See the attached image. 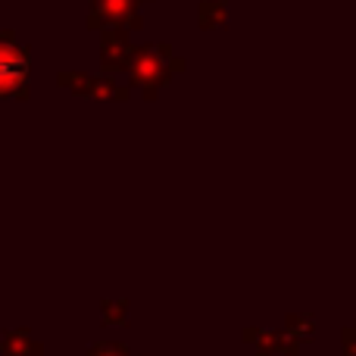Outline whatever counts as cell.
I'll list each match as a JSON object with an SVG mask.
<instances>
[{"instance_id":"obj_1","label":"cell","mask_w":356,"mask_h":356,"mask_svg":"<svg viewBox=\"0 0 356 356\" xmlns=\"http://www.w3.org/2000/svg\"><path fill=\"white\" fill-rule=\"evenodd\" d=\"M29 81V60L10 41H0V97H19L25 94Z\"/></svg>"},{"instance_id":"obj_2","label":"cell","mask_w":356,"mask_h":356,"mask_svg":"<svg viewBox=\"0 0 356 356\" xmlns=\"http://www.w3.org/2000/svg\"><path fill=\"white\" fill-rule=\"evenodd\" d=\"M44 344H38L29 332H6L0 341V356H41Z\"/></svg>"},{"instance_id":"obj_3","label":"cell","mask_w":356,"mask_h":356,"mask_svg":"<svg viewBox=\"0 0 356 356\" xmlns=\"http://www.w3.org/2000/svg\"><path fill=\"white\" fill-rule=\"evenodd\" d=\"M88 356H131L129 347L119 344V341H100V344H94Z\"/></svg>"},{"instance_id":"obj_4","label":"cell","mask_w":356,"mask_h":356,"mask_svg":"<svg viewBox=\"0 0 356 356\" xmlns=\"http://www.w3.org/2000/svg\"><path fill=\"white\" fill-rule=\"evenodd\" d=\"M104 307H106V313H104L106 325H122V322H125V303H110V300H106Z\"/></svg>"}]
</instances>
